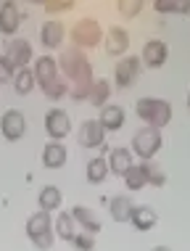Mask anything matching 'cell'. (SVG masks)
<instances>
[{
	"label": "cell",
	"instance_id": "obj_11",
	"mask_svg": "<svg viewBox=\"0 0 190 251\" xmlns=\"http://www.w3.org/2000/svg\"><path fill=\"white\" fill-rule=\"evenodd\" d=\"M22 11L16 8V3H0V32L3 35H13V32L19 29V24H22Z\"/></svg>",
	"mask_w": 190,
	"mask_h": 251
},
{
	"label": "cell",
	"instance_id": "obj_37",
	"mask_svg": "<svg viewBox=\"0 0 190 251\" xmlns=\"http://www.w3.org/2000/svg\"><path fill=\"white\" fill-rule=\"evenodd\" d=\"M153 251H172V249H166V246H156Z\"/></svg>",
	"mask_w": 190,
	"mask_h": 251
},
{
	"label": "cell",
	"instance_id": "obj_36",
	"mask_svg": "<svg viewBox=\"0 0 190 251\" xmlns=\"http://www.w3.org/2000/svg\"><path fill=\"white\" fill-rule=\"evenodd\" d=\"M74 3H69V0H56V3H45L43 8L45 13H61V11H69Z\"/></svg>",
	"mask_w": 190,
	"mask_h": 251
},
{
	"label": "cell",
	"instance_id": "obj_24",
	"mask_svg": "<svg viewBox=\"0 0 190 251\" xmlns=\"http://www.w3.org/2000/svg\"><path fill=\"white\" fill-rule=\"evenodd\" d=\"M40 209L43 212H53V209H58L61 206V191L56 185H45L43 191H40Z\"/></svg>",
	"mask_w": 190,
	"mask_h": 251
},
{
	"label": "cell",
	"instance_id": "obj_18",
	"mask_svg": "<svg viewBox=\"0 0 190 251\" xmlns=\"http://www.w3.org/2000/svg\"><path fill=\"white\" fill-rule=\"evenodd\" d=\"M48 230H53V225H50V212H35L26 220V235L29 238H35V235H43V233H48Z\"/></svg>",
	"mask_w": 190,
	"mask_h": 251
},
{
	"label": "cell",
	"instance_id": "obj_10",
	"mask_svg": "<svg viewBox=\"0 0 190 251\" xmlns=\"http://www.w3.org/2000/svg\"><path fill=\"white\" fill-rule=\"evenodd\" d=\"M35 79H37L40 87H48L50 82H56L58 79V64L50 56H40L35 61Z\"/></svg>",
	"mask_w": 190,
	"mask_h": 251
},
{
	"label": "cell",
	"instance_id": "obj_19",
	"mask_svg": "<svg viewBox=\"0 0 190 251\" xmlns=\"http://www.w3.org/2000/svg\"><path fill=\"white\" fill-rule=\"evenodd\" d=\"M69 214H71V220H74V222H79V225H82L85 233H90V235H93V233H98V230H100V222L95 220L93 212H90L87 206H74Z\"/></svg>",
	"mask_w": 190,
	"mask_h": 251
},
{
	"label": "cell",
	"instance_id": "obj_13",
	"mask_svg": "<svg viewBox=\"0 0 190 251\" xmlns=\"http://www.w3.org/2000/svg\"><path fill=\"white\" fill-rule=\"evenodd\" d=\"M127 45H130V35H127V29H121V26H111V29L106 32V53H108V56H121V53L127 50Z\"/></svg>",
	"mask_w": 190,
	"mask_h": 251
},
{
	"label": "cell",
	"instance_id": "obj_1",
	"mask_svg": "<svg viewBox=\"0 0 190 251\" xmlns=\"http://www.w3.org/2000/svg\"><path fill=\"white\" fill-rule=\"evenodd\" d=\"M58 64H61L64 74L71 79L74 85H79V82H95L90 61H87V56L79 48H66L64 53H61Z\"/></svg>",
	"mask_w": 190,
	"mask_h": 251
},
{
	"label": "cell",
	"instance_id": "obj_3",
	"mask_svg": "<svg viewBox=\"0 0 190 251\" xmlns=\"http://www.w3.org/2000/svg\"><path fill=\"white\" fill-rule=\"evenodd\" d=\"M161 143H164V140H161V132L156 130V127H148V125L132 135V151L138 153L142 161H151L156 156V151L161 148Z\"/></svg>",
	"mask_w": 190,
	"mask_h": 251
},
{
	"label": "cell",
	"instance_id": "obj_7",
	"mask_svg": "<svg viewBox=\"0 0 190 251\" xmlns=\"http://www.w3.org/2000/svg\"><path fill=\"white\" fill-rule=\"evenodd\" d=\"M5 58L16 69H26V64L32 61V45L26 40H5Z\"/></svg>",
	"mask_w": 190,
	"mask_h": 251
},
{
	"label": "cell",
	"instance_id": "obj_38",
	"mask_svg": "<svg viewBox=\"0 0 190 251\" xmlns=\"http://www.w3.org/2000/svg\"><path fill=\"white\" fill-rule=\"evenodd\" d=\"M188 106H190V96H188Z\"/></svg>",
	"mask_w": 190,
	"mask_h": 251
},
{
	"label": "cell",
	"instance_id": "obj_15",
	"mask_svg": "<svg viewBox=\"0 0 190 251\" xmlns=\"http://www.w3.org/2000/svg\"><path fill=\"white\" fill-rule=\"evenodd\" d=\"M130 167H132V153L127 148H114L108 153V172H114L117 177H124Z\"/></svg>",
	"mask_w": 190,
	"mask_h": 251
},
{
	"label": "cell",
	"instance_id": "obj_5",
	"mask_svg": "<svg viewBox=\"0 0 190 251\" xmlns=\"http://www.w3.org/2000/svg\"><path fill=\"white\" fill-rule=\"evenodd\" d=\"M0 132H3L5 140H22L24 132H26V119L22 111H16V108H8V111L3 114V119H0Z\"/></svg>",
	"mask_w": 190,
	"mask_h": 251
},
{
	"label": "cell",
	"instance_id": "obj_34",
	"mask_svg": "<svg viewBox=\"0 0 190 251\" xmlns=\"http://www.w3.org/2000/svg\"><path fill=\"white\" fill-rule=\"evenodd\" d=\"M71 243H74V249H79V251H93V246H95L93 235H90V233H85V230L74 235V241H71Z\"/></svg>",
	"mask_w": 190,
	"mask_h": 251
},
{
	"label": "cell",
	"instance_id": "obj_16",
	"mask_svg": "<svg viewBox=\"0 0 190 251\" xmlns=\"http://www.w3.org/2000/svg\"><path fill=\"white\" fill-rule=\"evenodd\" d=\"M66 164V148L56 143V140H50L45 148H43V167L48 169H58Z\"/></svg>",
	"mask_w": 190,
	"mask_h": 251
},
{
	"label": "cell",
	"instance_id": "obj_14",
	"mask_svg": "<svg viewBox=\"0 0 190 251\" xmlns=\"http://www.w3.org/2000/svg\"><path fill=\"white\" fill-rule=\"evenodd\" d=\"M40 40H43L45 48H58L64 43V24L58 19H48L43 24V29H40Z\"/></svg>",
	"mask_w": 190,
	"mask_h": 251
},
{
	"label": "cell",
	"instance_id": "obj_35",
	"mask_svg": "<svg viewBox=\"0 0 190 251\" xmlns=\"http://www.w3.org/2000/svg\"><path fill=\"white\" fill-rule=\"evenodd\" d=\"M53 241H56V230H48V233H43V235H35V238H32V243H35L37 249H43V251L53 249Z\"/></svg>",
	"mask_w": 190,
	"mask_h": 251
},
{
	"label": "cell",
	"instance_id": "obj_21",
	"mask_svg": "<svg viewBox=\"0 0 190 251\" xmlns=\"http://www.w3.org/2000/svg\"><path fill=\"white\" fill-rule=\"evenodd\" d=\"M108 98H111V82H106V79H95L93 82V90H90V106H100L103 108L108 103Z\"/></svg>",
	"mask_w": 190,
	"mask_h": 251
},
{
	"label": "cell",
	"instance_id": "obj_6",
	"mask_svg": "<svg viewBox=\"0 0 190 251\" xmlns=\"http://www.w3.org/2000/svg\"><path fill=\"white\" fill-rule=\"evenodd\" d=\"M103 138H106V130L100 127V122H95V119L82 122V127H79V132H77V140L82 148H100L103 146Z\"/></svg>",
	"mask_w": 190,
	"mask_h": 251
},
{
	"label": "cell",
	"instance_id": "obj_25",
	"mask_svg": "<svg viewBox=\"0 0 190 251\" xmlns=\"http://www.w3.org/2000/svg\"><path fill=\"white\" fill-rule=\"evenodd\" d=\"M169 119H172V106L166 103V100L156 98V106H153V117H151V125L148 127H156V130H161L164 125H169Z\"/></svg>",
	"mask_w": 190,
	"mask_h": 251
},
{
	"label": "cell",
	"instance_id": "obj_32",
	"mask_svg": "<svg viewBox=\"0 0 190 251\" xmlns=\"http://www.w3.org/2000/svg\"><path fill=\"white\" fill-rule=\"evenodd\" d=\"M13 77H16V66H13L5 56H0V85H3V82H11Z\"/></svg>",
	"mask_w": 190,
	"mask_h": 251
},
{
	"label": "cell",
	"instance_id": "obj_2",
	"mask_svg": "<svg viewBox=\"0 0 190 251\" xmlns=\"http://www.w3.org/2000/svg\"><path fill=\"white\" fill-rule=\"evenodd\" d=\"M71 40H74V48H95L103 40V29L93 16H85L71 26Z\"/></svg>",
	"mask_w": 190,
	"mask_h": 251
},
{
	"label": "cell",
	"instance_id": "obj_23",
	"mask_svg": "<svg viewBox=\"0 0 190 251\" xmlns=\"http://www.w3.org/2000/svg\"><path fill=\"white\" fill-rule=\"evenodd\" d=\"M108 175V161L100 159V156H95V159L87 161V182H93V185H98V182H103Z\"/></svg>",
	"mask_w": 190,
	"mask_h": 251
},
{
	"label": "cell",
	"instance_id": "obj_27",
	"mask_svg": "<svg viewBox=\"0 0 190 251\" xmlns=\"http://www.w3.org/2000/svg\"><path fill=\"white\" fill-rule=\"evenodd\" d=\"M124 182H127L130 191H140V188H145L148 180H145V169H142V164H132L130 169H127Z\"/></svg>",
	"mask_w": 190,
	"mask_h": 251
},
{
	"label": "cell",
	"instance_id": "obj_20",
	"mask_svg": "<svg viewBox=\"0 0 190 251\" xmlns=\"http://www.w3.org/2000/svg\"><path fill=\"white\" fill-rule=\"evenodd\" d=\"M132 209H135V203L127 199V196H114L111 199V217L117 222H130Z\"/></svg>",
	"mask_w": 190,
	"mask_h": 251
},
{
	"label": "cell",
	"instance_id": "obj_4",
	"mask_svg": "<svg viewBox=\"0 0 190 251\" xmlns=\"http://www.w3.org/2000/svg\"><path fill=\"white\" fill-rule=\"evenodd\" d=\"M45 132L50 135V140H61L66 138V135L71 132V122H69V114L64 111V108H50V111L45 114Z\"/></svg>",
	"mask_w": 190,
	"mask_h": 251
},
{
	"label": "cell",
	"instance_id": "obj_9",
	"mask_svg": "<svg viewBox=\"0 0 190 251\" xmlns=\"http://www.w3.org/2000/svg\"><path fill=\"white\" fill-rule=\"evenodd\" d=\"M138 74H140V61H138V56H127V58L117 61V66H114V79H117L119 87L132 85L135 79H138Z\"/></svg>",
	"mask_w": 190,
	"mask_h": 251
},
{
	"label": "cell",
	"instance_id": "obj_29",
	"mask_svg": "<svg viewBox=\"0 0 190 251\" xmlns=\"http://www.w3.org/2000/svg\"><path fill=\"white\" fill-rule=\"evenodd\" d=\"M159 13H190V0H182V3H172V0H159L153 5Z\"/></svg>",
	"mask_w": 190,
	"mask_h": 251
},
{
	"label": "cell",
	"instance_id": "obj_22",
	"mask_svg": "<svg viewBox=\"0 0 190 251\" xmlns=\"http://www.w3.org/2000/svg\"><path fill=\"white\" fill-rule=\"evenodd\" d=\"M37 79H35V72L32 69H19L16 77H13V87H16L19 96H29L32 90H35Z\"/></svg>",
	"mask_w": 190,
	"mask_h": 251
},
{
	"label": "cell",
	"instance_id": "obj_17",
	"mask_svg": "<svg viewBox=\"0 0 190 251\" xmlns=\"http://www.w3.org/2000/svg\"><path fill=\"white\" fill-rule=\"evenodd\" d=\"M130 222L135 225V230H140V233H145V230H151L156 222H159V217H156V212L151 206H135L132 209V217Z\"/></svg>",
	"mask_w": 190,
	"mask_h": 251
},
{
	"label": "cell",
	"instance_id": "obj_33",
	"mask_svg": "<svg viewBox=\"0 0 190 251\" xmlns=\"http://www.w3.org/2000/svg\"><path fill=\"white\" fill-rule=\"evenodd\" d=\"M119 11H121V16H127V19H132V16H138V13L142 11V3L140 0H121L119 3Z\"/></svg>",
	"mask_w": 190,
	"mask_h": 251
},
{
	"label": "cell",
	"instance_id": "obj_8",
	"mask_svg": "<svg viewBox=\"0 0 190 251\" xmlns=\"http://www.w3.org/2000/svg\"><path fill=\"white\" fill-rule=\"evenodd\" d=\"M166 56H169V50H166L164 40H148L145 48H142V58L140 61L148 66V69H161V66L166 64Z\"/></svg>",
	"mask_w": 190,
	"mask_h": 251
},
{
	"label": "cell",
	"instance_id": "obj_31",
	"mask_svg": "<svg viewBox=\"0 0 190 251\" xmlns=\"http://www.w3.org/2000/svg\"><path fill=\"white\" fill-rule=\"evenodd\" d=\"M43 93H45L48 98L58 100V98H64V96H66V82H64V79H56V82H50L48 87H43Z\"/></svg>",
	"mask_w": 190,
	"mask_h": 251
},
{
	"label": "cell",
	"instance_id": "obj_28",
	"mask_svg": "<svg viewBox=\"0 0 190 251\" xmlns=\"http://www.w3.org/2000/svg\"><path fill=\"white\" fill-rule=\"evenodd\" d=\"M142 169H145L148 185H153V188H164L166 185V175L159 169V164H153V161H142Z\"/></svg>",
	"mask_w": 190,
	"mask_h": 251
},
{
	"label": "cell",
	"instance_id": "obj_30",
	"mask_svg": "<svg viewBox=\"0 0 190 251\" xmlns=\"http://www.w3.org/2000/svg\"><path fill=\"white\" fill-rule=\"evenodd\" d=\"M153 106H156V98H140L138 103H135V114L145 122V125H151V117H153Z\"/></svg>",
	"mask_w": 190,
	"mask_h": 251
},
{
	"label": "cell",
	"instance_id": "obj_12",
	"mask_svg": "<svg viewBox=\"0 0 190 251\" xmlns=\"http://www.w3.org/2000/svg\"><path fill=\"white\" fill-rule=\"evenodd\" d=\"M100 127H103L106 132H117L124 127V108L117 106V103H108L103 106V111H100Z\"/></svg>",
	"mask_w": 190,
	"mask_h": 251
},
{
	"label": "cell",
	"instance_id": "obj_26",
	"mask_svg": "<svg viewBox=\"0 0 190 251\" xmlns=\"http://www.w3.org/2000/svg\"><path fill=\"white\" fill-rule=\"evenodd\" d=\"M56 235L58 238H64V241H74V235H77V230H74V220H71V214L69 212H61L56 217Z\"/></svg>",
	"mask_w": 190,
	"mask_h": 251
}]
</instances>
